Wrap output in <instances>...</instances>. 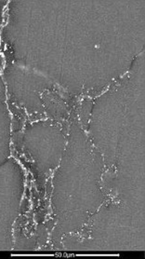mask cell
Segmentation results:
<instances>
[{"label": "cell", "instance_id": "obj_2", "mask_svg": "<svg viewBox=\"0 0 145 259\" xmlns=\"http://www.w3.org/2000/svg\"><path fill=\"white\" fill-rule=\"evenodd\" d=\"M6 4V1H0V22H1V13H2V10H3V7L5 6Z\"/></svg>", "mask_w": 145, "mask_h": 259}, {"label": "cell", "instance_id": "obj_1", "mask_svg": "<svg viewBox=\"0 0 145 259\" xmlns=\"http://www.w3.org/2000/svg\"><path fill=\"white\" fill-rule=\"evenodd\" d=\"M28 17L11 12L7 33L65 56L129 69L144 48V1H23ZM44 46V47H45ZM94 62V61H93Z\"/></svg>", "mask_w": 145, "mask_h": 259}]
</instances>
